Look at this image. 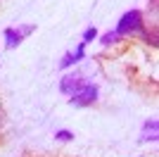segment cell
<instances>
[{"label":"cell","mask_w":159,"mask_h":157,"mask_svg":"<svg viewBox=\"0 0 159 157\" xmlns=\"http://www.w3.org/2000/svg\"><path fill=\"white\" fill-rule=\"evenodd\" d=\"M157 119H147L145 124H143V140H157Z\"/></svg>","instance_id":"cell-6"},{"label":"cell","mask_w":159,"mask_h":157,"mask_svg":"<svg viewBox=\"0 0 159 157\" xmlns=\"http://www.w3.org/2000/svg\"><path fill=\"white\" fill-rule=\"evenodd\" d=\"M83 57H86V45H83V43H79V48H76L74 52H66L64 57H62L60 67H62V69H66V67H71V64H76V62H81Z\"/></svg>","instance_id":"cell-3"},{"label":"cell","mask_w":159,"mask_h":157,"mask_svg":"<svg viewBox=\"0 0 159 157\" xmlns=\"http://www.w3.org/2000/svg\"><path fill=\"white\" fill-rule=\"evenodd\" d=\"M95 100H98V86L88 83V81H83V83L69 95V102L76 105V107H88V105H93Z\"/></svg>","instance_id":"cell-2"},{"label":"cell","mask_w":159,"mask_h":157,"mask_svg":"<svg viewBox=\"0 0 159 157\" xmlns=\"http://www.w3.org/2000/svg\"><path fill=\"white\" fill-rule=\"evenodd\" d=\"M121 36L116 31H107V33H102V38H100V43H102V45H112V43H116V40H119Z\"/></svg>","instance_id":"cell-7"},{"label":"cell","mask_w":159,"mask_h":157,"mask_svg":"<svg viewBox=\"0 0 159 157\" xmlns=\"http://www.w3.org/2000/svg\"><path fill=\"white\" fill-rule=\"evenodd\" d=\"M116 33H119V36L140 33L147 43H152V45L157 43V40H154V33L145 31V21H143V12H140V10H128V12L119 19V24H116Z\"/></svg>","instance_id":"cell-1"},{"label":"cell","mask_w":159,"mask_h":157,"mask_svg":"<svg viewBox=\"0 0 159 157\" xmlns=\"http://www.w3.org/2000/svg\"><path fill=\"white\" fill-rule=\"evenodd\" d=\"M95 38H98V29H95V26H88L86 31H83V40H81V43L88 45V43H93Z\"/></svg>","instance_id":"cell-8"},{"label":"cell","mask_w":159,"mask_h":157,"mask_svg":"<svg viewBox=\"0 0 159 157\" xmlns=\"http://www.w3.org/2000/svg\"><path fill=\"white\" fill-rule=\"evenodd\" d=\"M26 38V36H24V33H21V29H12V26H10V29H5V40H7V48H17L21 43V40Z\"/></svg>","instance_id":"cell-5"},{"label":"cell","mask_w":159,"mask_h":157,"mask_svg":"<svg viewBox=\"0 0 159 157\" xmlns=\"http://www.w3.org/2000/svg\"><path fill=\"white\" fill-rule=\"evenodd\" d=\"M55 138L57 140H74V133L66 129H60V131H55Z\"/></svg>","instance_id":"cell-9"},{"label":"cell","mask_w":159,"mask_h":157,"mask_svg":"<svg viewBox=\"0 0 159 157\" xmlns=\"http://www.w3.org/2000/svg\"><path fill=\"white\" fill-rule=\"evenodd\" d=\"M83 83V78L81 76H74V74H66V76H62V81H60V91L64 93V95H71L79 86Z\"/></svg>","instance_id":"cell-4"}]
</instances>
